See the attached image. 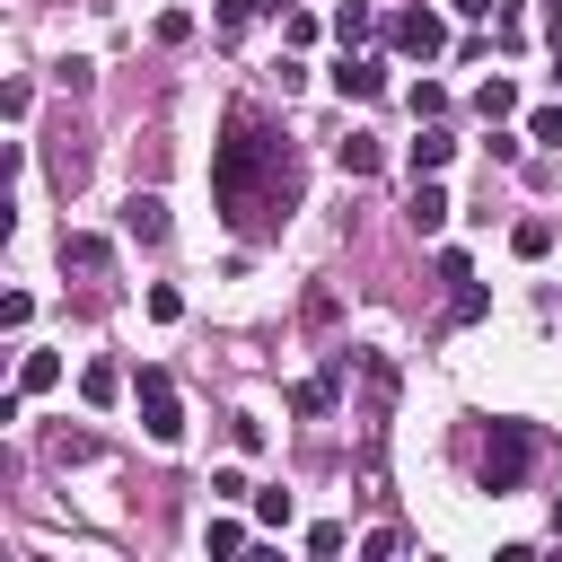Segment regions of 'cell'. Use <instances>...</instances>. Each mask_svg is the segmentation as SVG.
<instances>
[{"label":"cell","mask_w":562,"mask_h":562,"mask_svg":"<svg viewBox=\"0 0 562 562\" xmlns=\"http://www.w3.org/2000/svg\"><path fill=\"white\" fill-rule=\"evenodd\" d=\"M211 193H220V211H228L237 237H272L299 211V158H290V140L255 105L228 114V132L211 149Z\"/></svg>","instance_id":"1"},{"label":"cell","mask_w":562,"mask_h":562,"mask_svg":"<svg viewBox=\"0 0 562 562\" xmlns=\"http://www.w3.org/2000/svg\"><path fill=\"white\" fill-rule=\"evenodd\" d=\"M536 448H544V439H536L527 422H492V439H483V492H492V501L518 492L527 465H536Z\"/></svg>","instance_id":"2"},{"label":"cell","mask_w":562,"mask_h":562,"mask_svg":"<svg viewBox=\"0 0 562 562\" xmlns=\"http://www.w3.org/2000/svg\"><path fill=\"white\" fill-rule=\"evenodd\" d=\"M132 395H140V430H149L158 448H176V439H184V404H176V378H167V369H140V378H132Z\"/></svg>","instance_id":"3"},{"label":"cell","mask_w":562,"mask_h":562,"mask_svg":"<svg viewBox=\"0 0 562 562\" xmlns=\"http://www.w3.org/2000/svg\"><path fill=\"white\" fill-rule=\"evenodd\" d=\"M386 44L413 53V61H430V53H448V18H439V9H395V18H386Z\"/></svg>","instance_id":"4"},{"label":"cell","mask_w":562,"mask_h":562,"mask_svg":"<svg viewBox=\"0 0 562 562\" xmlns=\"http://www.w3.org/2000/svg\"><path fill=\"white\" fill-rule=\"evenodd\" d=\"M334 88H342L351 105H369V97H386V61H378V53H342V70H334Z\"/></svg>","instance_id":"5"},{"label":"cell","mask_w":562,"mask_h":562,"mask_svg":"<svg viewBox=\"0 0 562 562\" xmlns=\"http://www.w3.org/2000/svg\"><path fill=\"white\" fill-rule=\"evenodd\" d=\"M448 211H457V202H448V193H439L430 176H422V184H413V202H404V220H413L422 237H439V228H448Z\"/></svg>","instance_id":"6"},{"label":"cell","mask_w":562,"mask_h":562,"mask_svg":"<svg viewBox=\"0 0 562 562\" xmlns=\"http://www.w3.org/2000/svg\"><path fill=\"white\" fill-rule=\"evenodd\" d=\"M123 237L158 246V237H167V202H158V193H132V202H123Z\"/></svg>","instance_id":"7"},{"label":"cell","mask_w":562,"mask_h":562,"mask_svg":"<svg viewBox=\"0 0 562 562\" xmlns=\"http://www.w3.org/2000/svg\"><path fill=\"white\" fill-rule=\"evenodd\" d=\"M334 167H342V176H378V167H386V149H378L369 132H351V140H334Z\"/></svg>","instance_id":"8"},{"label":"cell","mask_w":562,"mask_h":562,"mask_svg":"<svg viewBox=\"0 0 562 562\" xmlns=\"http://www.w3.org/2000/svg\"><path fill=\"white\" fill-rule=\"evenodd\" d=\"M448 158H457V140H448L439 123H422V132H413V176H439Z\"/></svg>","instance_id":"9"},{"label":"cell","mask_w":562,"mask_h":562,"mask_svg":"<svg viewBox=\"0 0 562 562\" xmlns=\"http://www.w3.org/2000/svg\"><path fill=\"white\" fill-rule=\"evenodd\" d=\"M79 395H88V404L105 413V404L123 395V369H114V360H88V369H79Z\"/></svg>","instance_id":"10"},{"label":"cell","mask_w":562,"mask_h":562,"mask_svg":"<svg viewBox=\"0 0 562 562\" xmlns=\"http://www.w3.org/2000/svg\"><path fill=\"white\" fill-rule=\"evenodd\" d=\"M105 255H114V246H105V237H88V228H70V237H61V263H79V272H105Z\"/></svg>","instance_id":"11"},{"label":"cell","mask_w":562,"mask_h":562,"mask_svg":"<svg viewBox=\"0 0 562 562\" xmlns=\"http://www.w3.org/2000/svg\"><path fill=\"white\" fill-rule=\"evenodd\" d=\"M44 386H61V360L53 351H26L18 360V395H44Z\"/></svg>","instance_id":"12"},{"label":"cell","mask_w":562,"mask_h":562,"mask_svg":"<svg viewBox=\"0 0 562 562\" xmlns=\"http://www.w3.org/2000/svg\"><path fill=\"white\" fill-rule=\"evenodd\" d=\"M369 26H378V0H342V9H334V35H342V44H369Z\"/></svg>","instance_id":"13"},{"label":"cell","mask_w":562,"mask_h":562,"mask_svg":"<svg viewBox=\"0 0 562 562\" xmlns=\"http://www.w3.org/2000/svg\"><path fill=\"white\" fill-rule=\"evenodd\" d=\"M509 246H518L527 263H536V255H553V220H518V228H509Z\"/></svg>","instance_id":"14"},{"label":"cell","mask_w":562,"mask_h":562,"mask_svg":"<svg viewBox=\"0 0 562 562\" xmlns=\"http://www.w3.org/2000/svg\"><path fill=\"white\" fill-rule=\"evenodd\" d=\"M474 105H483V123H501V114H518V88H509V79H483Z\"/></svg>","instance_id":"15"},{"label":"cell","mask_w":562,"mask_h":562,"mask_svg":"<svg viewBox=\"0 0 562 562\" xmlns=\"http://www.w3.org/2000/svg\"><path fill=\"white\" fill-rule=\"evenodd\" d=\"M439 114H448V88L422 79V88H413V123H439Z\"/></svg>","instance_id":"16"},{"label":"cell","mask_w":562,"mask_h":562,"mask_svg":"<svg viewBox=\"0 0 562 562\" xmlns=\"http://www.w3.org/2000/svg\"><path fill=\"white\" fill-rule=\"evenodd\" d=\"M202 544H211V553H246V518H211Z\"/></svg>","instance_id":"17"},{"label":"cell","mask_w":562,"mask_h":562,"mask_svg":"<svg viewBox=\"0 0 562 562\" xmlns=\"http://www.w3.org/2000/svg\"><path fill=\"white\" fill-rule=\"evenodd\" d=\"M211 492H220V501H255V483H246V465H220V474H211Z\"/></svg>","instance_id":"18"},{"label":"cell","mask_w":562,"mask_h":562,"mask_svg":"<svg viewBox=\"0 0 562 562\" xmlns=\"http://www.w3.org/2000/svg\"><path fill=\"white\" fill-rule=\"evenodd\" d=\"M255 527H290V492H255Z\"/></svg>","instance_id":"19"},{"label":"cell","mask_w":562,"mask_h":562,"mask_svg":"<svg viewBox=\"0 0 562 562\" xmlns=\"http://www.w3.org/2000/svg\"><path fill=\"white\" fill-rule=\"evenodd\" d=\"M307 553H316V562H334V553H342V527H334V518H316V527H307Z\"/></svg>","instance_id":"20"},{"label":"cell","mask_w":562,"mask_h":562,"mask_svg":"<svg viewBox=\"0 0 562 562\" xmlns=\"http://www.w3.org/2000/svg\"><path fill=\"white\" fill-rule=\"evenodd\" d=\"M527 140H553V149H562V105H536V114H527Z\"/></svg>","instance_id":"21"},{"label":"cell","mask_w":562,"mask_h":562,"mask_svg":"<svg viewBox=\"0 0 562 562\" xmlns=\"http://www.w3.org/2000/svg\"><path fill=\"white\" fill-rule=\"evenodd\" d=\"M281 44H299V53H307V44H316V18H307V9H290V18H281Z\"/></svg>","instance_id":"22"},{"label":"cell","mask_w":562,"mask_h":562,"mask_svg":"<svg viewBox=\"0 0 562 562\" xmlns=\"http://www.w3.org/2000/svg\"><path fill=\"white\" fill-rule=\"evenodd\" d=\"M457 18H501V0H448Z\"/></svg>","instance_id":"23"},{"label":"cell","mask_w":562,"mask_h":562,"mask_svg":"<svg viewBox=\"0 0 562 562\" xmlns=\"http://www.w3.org/2000/svg\"><path fill=\"white\" fill-rule=\"evenodd\" d=\"M544 35H562V0H544Z\"/></svg>","instance_id":"24"}]
</instances>
